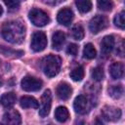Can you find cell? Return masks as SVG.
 Masks as SVG:
<instances>
[{
  "label": "cell",
  "instance_id": "obj_1",
  "mask_svg": "<svg viewBox=\"0 0 125 125\" xmlns=\"http://www.w3.org/2000/svg\"><path fill=\"white\" fill-rule=\"evenodd\" d=\"M2 36L3 38L12 43V44H20L22 42L25 35L24 25L19 21H12L6 22L2 27Z\"/></svg>",
  "mask_w": 125,
  "mask_h": 125
},
{
  "label": "cell",
  "instance_id": "obj_2",
  "mask_svg": "<svg viewBox=\"0 0 125 125\" xmlns=\"http://www.w3.org/2000/svg\"><path fill=\"white\" fill-rule=\"evenodd\" d=\"M40 65L45 75L48 77H54L61 69L62 60L57 55H48L42 59Z\"/></svg>",
  "mask_w": 125,
  "mask_h": 125
},
{
  "label": "cell",
  "instance_id": "obj_3",
  "mask_svg": "<svg viewBox=\"0 0 125 125\" xmlns=\"http://www.w3.org/2000/svg\"><path fill=\"white\" fill-rule=\"evenodd\" d=\"M28 18H29L30 21L35 26H39V27L48 24L50 21V19H49V16L47 15V13H45L44 11L37 9V8L32 9L28 13Z\"/></svg>",
  "mask_w": 125,
  "mask_h": 125
},
{
  "label": "cell",
  "instance_id": "obj_4",
  "mask_svg": "<svg viewBox=\"0 0 125 125\" xmlns=\"http://www.w3.org/2000/svg\"><path fill=\"white\" fill-rule=\"evenodd\" d=\"M108 24L107 18L102 15H97L95 16L89 22V28L92 33L97 34L100 31L104 30Z\"/></svg>",
  "mask_w": 125,
  "mask_h": 125
},
{
  "label": "cell",
  "instance_id": "obj_5",
  "mask_svg": "<svg viewBox=\"0 0 125 125\" xmlns=\"http://www.w3.org/2000/svg\"><path fill=\"white\" fill-rule=\"evenodd\" d=\"M31 49L34 52H41L47 46V36L42 31H36L32 35L31 39Z\"/></svg>",
  "mask_w": 125,
  "mask_h": 125
},
{
  "label": "cell",
  "instance_id": "obj_6",
  "mask_svg": "<svg viewBox=\"0 0 125 125\" xmlns=\"http://www.w3.org/2000/svg\"><path fill=\"white\" fill-rule=\"evenodd\" d=\"M21 88L26 92L38 91L42 87V81L33 76H25L21 80Z\"/></svg>",
  "mask_w": 125,
  "mask_h": 125
},
{
  "label": "cell",
  "instance_id": "obj_7",
  "mask_svg": "<svg viewBox=\"0 0 125 125\" xmlns=\"http://www.w3.org/2000/svg\"><path fill=\"white\" fill-rule=\"evenodd\" d=\"M52 104V94L50 90H45L41 96L40 100V108H39V115L41 117H45L49 114Z\"/></svg>",
  "mask_w": 125,
  "mask_h": 125
},
{
  "label": "cell",
  "instance_id": "obj_8",
  "mask_svg": "<svg viewBox=\"0 0 125 125\" xmlns=\"http://www.w3.org/2000/svg\"><path fill=\"white\" fill-rule=\"evenodd\" d=\"M102 114L104 118L107 121H117L121 117V110L118 107L112 106V105H105L104 106L102 110Z\"/></svg>",
  "mask_w": 125,
  "mask_h": 125
},
{
  "label": "cell",
  "instance_id": "obj_9",
  "mask_svg": "<svg viewBox=\"0 0 125 125\" xmlns=\"http://www.w3.org/2000/svg\"><path fill=\"white\" fill-rule=\"evenodd\" d=\"M3 120L5 125H21V114L16 109H9L3 115Z\"/></svg>",
  "mask_w": 125,
  "mask_h": 125
},
{
  "label": "cell",
  "instance_id": "obj_10",
  "mask_svg": "<svg viewBox=\"0 0 125 125\" xmlns=\"http://www.w3.org/2000/svg\"><path fill=\"white\" fill-rule=\"evenodd\" d=\"M73 108L75 112L79 114H84L88 110V99L84 95H79L75 98L73 103Z\"/></svg>",
  "mask_w": 125,
  "mask_h": 125
},
{
  "label": "cell",
  "instance_id": "obj_11",
  "mask_svg": "<svg viewBox=\"0 0 125 125\" xmlns=\"http://www.w3.org/2000/svg\"><path fill=\"white\" fill-rule=\"evenodd\" d=\"M58 21L62 25H68L73 20V12L69 8H62L57 15Z\"/></svg>",
  "mask_w": 125,
  "mask_h": 125
},
{
  "label": "cell",
  "instance_id": "obj_12",
  "mask_svg": "<svg viewBox=\"0 0 125 125\" xmlns=\"http://www.w3.org/2000/svg\"><path fill=\"white\" fill-rule=\"evenodd\" d=\"M114 47V38L112 35H106L101 42V52L104 57H107Z\"/></svg>",
  "mask_w": 125,
  "mask_h": 125
},
{
  "label": "cell",
  "instance_id": "obj_13",
  "mask_svg": "<svg viewBox=\"0 0 125 125\" xmlns=\"http://www.w3.org/2000/svg\"><path fill=\"white\" fill-rule=\"evenodd\" d=\"M64 42H65L64 33L61 30L55 31V33L52 36V47H53V49H55L57 51H60L62 49V47L63 46Z\"/></svg>",
  "mask_w": 125,
  "mask_h": 125
},
{
  "label": "cell",
  "instance_id": "obj_14",
  "mask_svg": "<svg viewBox=\"0 0 125 125\" xmlns=\"http://www.w3.org/2000/svg\"><path fill=\"white\" fill-rule=\"evenodd\" d=\"M72 93V89L71 87L65 83V82H62L58 85L57 87V95L61 100H67L70 98Z\"/></svg>",
  "mask_w": 125,
  "mask_h": 125
},
{
  "label": "cell",
  "instance_id": "obj_15",
  "mask_svg": "<svg viewBox=\"0 0 125 125\" xmlns=\"http://www.w3.org/2000/svg\"><path fill=\"white\" fill-rule=\"evenodd\" d=\"M109 73L113 79H120L124 73V65L121 62H113L109 66Z\"/></svg>",
  "mask_w": 125,
  "mask_h": 125
},
{
  "label": "cell",
  "instance_id": "obj_16",
  "mask_svg": "<svg viewBox=\"0 0 125 125\" xmlns=\"http://www.w3.org/2000/svg\"><path fill=\"white\" fill-rule=\"evenodd\" d=\"M16 101H17V96L13 92L5 93L0 98V104L4 107H11V106H13L16 104Z\"/></svg>",
  "mask_w": 125,
  "mask_h": 125
},
{
  "label": "cell",
  "instance_id": "obj_17",
  "mask_svg": "<svg viewBox=\"0 0 125 125\" xmlns=\"http://www.w3.org/2000/svg\"><path fill=\"white\" fill-rule=\"evenodd\" d=\"M20 104L23 108H38L39 104L36 99L30 96H23L20 100Z\"/></svg>",
  "mask_w": 125,
  "mask_h": 125
},
{
  "label": "cell",
  "instance_id": "obj_18",
  "mask_svg": "<svg viewBox=\"0 0 125 125\" xmlns=\"http://www.w3.org/2000/svg\"><path fill=\"white\" fill-rule=\"evenodd\" d=\"M55 117L59 122H65L69 117V112L65 106H58L55 110Z\"/></svg>",
  "mask_w": 125,
  "mask_h": 125
},
{
  "label": "cell",
  "instance_id": "obj_19",
  "mask_svg": "<svg viewBox=\"0 0 125 125\" xmlns=\"http://www.w3.org/2000/svg\"><path fill=\"white\" fill-rule=\"evenodd\" d=\"M75 5L79 12L81 13H88L92 9V2L89 0H76Z\"/></svg>",
  "mask_w": 125,
  "mask_h": 125
},
{
  "label": "cell",
  "instance_id": "obj_20",
  "mask_svg": "<svg viewBox=\"0 0 125 125\" xmlns=\"http://www.w3.org/2000/svg\"><path fill=\"white\" fill-rule=\"evenodd\" d=\"M83 77H84V68L81 65L74 67L70 71V78L73 81H81Z\"/></svg>",
  "mask_w": 125,
  "mask_h": 125
},
{
  "label": "cell",
  "instance_id": "obj_21",
  "mask_svg": "<svg viewBox=\"0 0 125 125\" xmlns=\"http://www.w3.org/2000/svg\"><path fill=\"white\" fill-rule=\"evenodd\" d=\"M83 55L86 59H89V60H92L94 58H96L97 56V52H96V49L94 48L93 44L91 43H87L85 46H84V49H83Z\"/></svg>",
  "mask_w": 125,
  "mask_h": 125
},
{
  "label": "cell",
  "instance_id": "obj_22",
  "mask_svg": "<svg viewBox=\"0 0 125 125\" xmlns=\"http://www.w3.org/2000/svg\"><path fill=\"white\" fill-rule=\"evenodd\" d=\"M71 35L73 37V39L75 40H82L84 37V29L82 27L81 24H75L73 25L72 29H71Z\"/></svg>",
  "mask_w": 125,
  "mask_h": 125
},
{
  "label": "cell",
  "instance_id": "obj_23",
  "mask_svg": "<svg viewBox=\"0 0 125 125\" xmlns=\"http://www.w3.org/2000/svg\"><path fill=\"white\" fill-rule=\"evenodd\" d=\"M109 95L114 99H119L123 94V88L121 85H113L108 89Z\"/></svg>",
  "mask_w": 125,
  "mask_h": 125
},
{
  "label": "cell",
  "instance_id": "obj_24",
  "mask_svg": "<svg viewBox=\"0 0 125 125\" xmlns=\"http://www.w3.org/2000/svg\"><path fill=\"white\" fill-rule=\"evenodd\" d=\"M114 24L120 28H124L125 27V12L121 11L120 13H118L115 17H114Z\"/></svg>",
  "mask_w": 125,
  "mask_h": 125
},
{
  "label": "cell",
  "instance_id": "obj_25",
  "mask_svg": "<svg viewBox=\"0 0 125 125\" xmlns=\"http://www.w3.org/2000/svg\"><path fill=\"white\" fill-rule=\"evenodd\" d=\"M104 70L101 66H97L92 70V78L96 81H101L104 79Z\"/></svg>",
  "mask_w": 125,
  "mask_h": 125
},
{
  "label": "cell",
  "instance_id": "obj_26",
  "mask_svg": "<svg viewBox=\"0 0 125 125\" xmlns=\"http://www.w3.org/2000/svg\"><path fill=\"white\" fill-rule=\"evenodd\" d=\"M98 7L103 10V11H110L113 7L112 2L110 1H106V0H102V1H98Z\"/></svg>",
  "mask_w": 125,
  "mask_h": 125
},
{
  "label": "cell",
  "instance_id": "obj_27",
  "mask_svg": "<svg viewBox=\"0 0 125 125\" xmlns=\"http://www.w3.org/2000/svg\"><path fill=\"white\" fill-rule=\"evenodd\" d=\"M5 4L6 6L9 8L10 11H15V10H18L21 3L19 1H5Z\"/></svg>",
  "mask_w": 125,
  "mask_h": 125
},
{
  "label": "cell",
  "instance_id": "obj_28",
  "mask_svg": "<svg viewBox=\"0 0 125 125\" xmlns=\"http://www.w3.org/2000/svg\"><path fill=\"white\" fill-rule=\"evenodd\" d=\"M77 52H78V47L76 44H69L66 48V53L68 55H71V56H76L77 55Z\"/></svg>",
  "mask_w": 125,
  "mask_h": 125
},
{
  "label": "cell",
  "instance_id": "obj_29",
  "mask_svg": "<svg viewBox=\"0 0 125 125\" xmlns=\"http://www.w3.org/2000/svg\"><path fill=\"white\" fill-rule=\"evenodd\" d=\"M2 14H3V8H2V6L0 5V17L2 16Z\"/></svg>",
  "mask_w": 125,
  "mask_h": 125
},
{
  "label": "cell",
  "instance_id": "obj_30",
  "mask_svg": "<svg viewBox=\"0 0 125 125\" xmlns=\"http://www.w3.org/2000/svg\"><path fill=\"white\" fill-rule=\"evenodd\" d=\"M2 84H3V80H2V78L0 77V87L2 86Z\"/></svg>",
  "mask_w": 125,
  "mask_h": 125
},
{
  "label": "cell",
  "instance_id": "obj_31",
  "mask_svg": "<svg viewBox=\"0 0 125 125\" xmlns=\"http://www.w3.org/2000/svg\"><path fill=\"white\" fill-rule=\"evenodd\" d=\"M75 125H84V123H83V122H78V123H76Z\"/></svg>",
  "mask_w": 125,
  "mask_h": 125
},
{
  "label": "cell",
  "instance_id": "obj_32",
  "mask_svg": "<svg viewBox=\"0 0 125 125\" xmlns=\"http://www.w3.org/2000/svg\"><path fill=\"white\" fill-rule=\"evenodd\" d=\"M0 125H3V124H0Z\"/></svg>",
  "mask_w": 125,
  "mask_h": 125
}]
</instances>
